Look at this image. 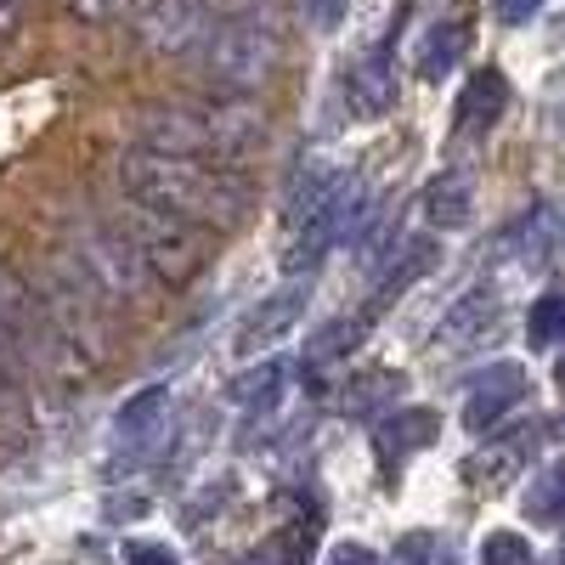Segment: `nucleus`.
Segmentation results:
<instances>
[{"label": "nucleus", "mask_w": 565, "mask_h": 565, "mask_svg": "<svg viewBox=\"0 0 565 565\" xmlns=\"http://www.w3.org/2000/svg\"><path fill=\"white\" fill-rule=\"evenodd\" d=\"M125 565H181L164 543H148V537H130L125 543Z\"/></svg>", "instance_id": "nucleus-24"}, {"label": "nucleus", "mask_w": 565, "mask_h": 565, "mask_svg": "<svg viewBox=\"0 0 565 565\" xmlns=\"http://www.w3.org/2000/svg\"><path fill=\"white\" fill-rule=\"evenodd\" d=\"M125 175V199H141L164 215H181L193 226H238L249 215V181L215 170L210 159H186V153H159V148H136L119 164Z\"/></svg>", "instance_id": "nucleus-1"}, {"label": "nucleus", "mask_w": 565, "mask_h": 565, "mask_svg": "<svg viewBox=\"0 0 565 565\" xmlns=\"http://www.w3.org/2000/svg\"><path fill=\"white\" fill-rule=\"evenodd\" d=\"M125 238L136 244L141 266H148L153 277H164V282L199 277V266L210 260V244L193 232V221L164 215V210L141 204V199H130V226H125Z\"/></svg>", "instance_id": "nucleus-4"}, {"label": "nucleus", "mask_w": 565, "mask_h": 565, "mask_svg": "<svg viewBox=\"0 0 565 565\" xmlns=\"http://www.w3.org/2000/svg\"><path fill=\"white\" fill-rule=\"evenodd\" d=\"M469 204H476V186H469L463 170H447V175H436L430 186H424V215H430V226H441V232L463 226Z\"/></svg>", "instance_id": "nucleus-12"}, {"label": "nucleus", "mask_w": 565, "mask_h": 565, "mask_svg": "<svg viewBox=\"0 0 565 565\" xmlns=\"http://www.w3.org/2000/svg\"><path fill=\"white\" fill-rule=\"evenodd\" d=\"M362 334H367V311H356V317H340V322H328L322 334H311V345H306V362H311V367L340 362V356H351V351L362 345Z\"/></svg>", "instance_id": "nucleus-18"}, {"label": "nucleus", "mask_w": 565, "mask_h": 565, "mask_svg": "<svg viewBox=\"0 0 565 565\" xmlns=\"http://www.w3.org/2000/svg\"><path fill=\"white\" fill-rule=\"evenodd\" d=\"M463 45H469V29L458 23V18H447V23H436L430 34L418 40V79H447L452 74V63L463 57Z\"/></svg>", "instance_id": "nucleus-15"}, {"label": "nucleus", "mask_w": 565, "mask_h": 565, "mask_svg": "<svg viewBox=\"0 0 565 565\" xmlns=\"http://www.w3.org/2000/svg\"><path fill=\"white\" fill-rule=\"evenodd\" d=\"M492 317H498V295H487V289H476L469 300H458L452 311H447V322H441V345H469V340H481L487 328H492Z\"/></svg>", "instance_id": "nucleus-17"}, {"label": "nucleus", "mask_w": 565, "mask_h": 565, "mask_svg": "<svg viewBox=\"0 0 565 565\" xmlns=\"http://www.w3.org/2000/svg\"><path fill=\"white\" fill-rule=\"evenodd\" d=\"M492 7H498V18H503V23H532L543 0H492Z\"/></svg>", "instance_id": "nucleus-26"}, {"label": "nucleus", "mask_w": 565, "mask_h": 565, "mask_svg": "<svg viewBox=\"0 0 565 565\" xmlns=\"http://www.w3.org/2000/svg\"><path fill=\"white\" fill-rule=\"evenodd\" d=\"M402 396V373H362V380L345 391V407L356 418H373V413H385V402Z\"/></svg>", "instance_id": "nucleus-20"}, {"label": "nucleus", "mask_w": 565, "mask_h": 565, "mask_svg": "<svg viewBox=\"0 0 565 565\" xmlns=\"http://www.w3.org/2000/svg\"><path fill=\"white\" fill-rule=\"evenodd\" d=\"M23 7H29V0H0V40H12V34H18Z\"/></svg>", "instance_id": "nucleus-27"}, {"label": "nucleus", "mask_w": 565, "mask_h": 565, "mask_svg": "<svg viewBox=\"0 0 565 565\" xmlns=\"http://www.w3.org/2000/svg\"><path fill=\"white\" fill-rule=\"evenodd\" d=\"M328 565H385V559L373 554L367 543H340L334 554H328Z\"/></svg>", "instance_id": "nucleus-25"}, {"label": "nucleus", "mask_w": 565, "mask_h": 565, "mask_svg": "<svg viewBox=\"0 0 565 565\" xmlns=\"http://www.w3.org/2000/svg\"><path fill=\"white\" fill-rule=\"evenodd\" d=\"M526 391H532V380H526L521 362H492L463 396V424L469 430H492V424H503L514 407L526 402Z\"/></svg>", "instance_id": "nucleus-6"}, {"label": "nucleus", "mask_w": 565, "mask_h": 565, "mask_svg": "<svg viewBox=\"0 0 565 565\" xmlns=\"http://www.w3.org/2000/svg\"><path fill=\"white\" fill-rule=\"evenodd\" d=\"M436 436H441V418L430 407H385V418L373 424V452L396 463V458H413L418 447H430Z\"/></svg>", "instance_id": "nucleus-9"}, {"label": "nucleus", "mask_w": 565, "mask_h": 565, "mask_svg": "<svg viewBox=\"0 0 565 565\" xmlns=\"http://www.w3.org/2000/svg\"><path fill=\"white\" fill-rule=\"evenodd\" d=\"M526 340L543 351V345H559L565 340V295H543L526 317Z\"/></svg>", "instance_id": "nucleus-21"}, {"label": "nucleus", "mask_w": 565, "mask_h": 565, "mask_svg": "<svg viewBox=\"0 0 565 565\" xmlns=\"http://www.w3.org/2000/svg\"><path fill=\"white\" fill-rule=\"evenodd\" d=\"M317 554V526L311 521H289V526H277L255 554H244L238 565H311Z\"/></svg>", "instance_id": "nucleus-14"}, {"label": "nucleus", "mask_w": 565, "mask_h": 565, "mask_svg": "<svg viewBox=\"0 0 565 565\" xmlns=\"http://www.w3.org/2000/svg\"><path fill=\"white\" fill-rule=\"evenodd\" d=\"M430 260H436V249H430V244H407L402 266H391V271H385V282H380V295L367 300V317H380V311H385L396 295H407V282H413L424 266H430Z\"/></svg>", "instance_id": "nucleus-19"}, {"label": "nucleus", "mask_w": 565, "mask_h": 565, "mask_svg": "<svg viewBox=\"0 0 565 565\" xmlns=\"http://www.w3.org/2000/svg\"><path fill=\"white\" fill-rule=\"evenodd\" d=\"M170 413H175V396H170L164 385H148V391H136V396L119 407L114 436H119L125 447H153V441L170 430Z\"/></svg>", "instance_id": "nucleus-10"}, {"label": "nucleus", "mask_w": 565, "mask_h": 565, "mask_svg": "<svg viewBox=\"0 0 565 565\" xmlns=\"http://www.w3.org/2000/svg\"><path fill=\"white\" fill-rule=\"evenodd\" d=\"M306 23L317 34H334L345 23V0H306Z\"/></svg>", "instance_id": "nucleus-23"}, {"label": "nucleus", "mask_w": 565, "mask_h": 565, "mask_svg": "<svg viewBox=\"0 0 565 565\" xmlns=\"http://www.w3.org/2000/svg\"><path fill=\"white\" fill-rule=\"evenodd\" d=\"M503 108H509V79L498 68H476L463 79V97H458V119L452 125L463 136H476V130H492L503 119Z\"/></svg>", "instance_id": "nucleus-11"}, {"label": "nucleus", "mask_w": 565, "mask_h": 565, "mask_svg": "<svg viewBox=\"0 0 565 565\" xmlns=\"http://www.w3.org/2000/svg\"><path fill=\"white\" fill-rule=\"evenodd\" d=\"M481 565H537V554H532V543L521 532H487Z\"/></svg>", "instance_id": "nucleus-22"}, {"label": "nucleus", "mask_w": 565, "mask_h": 565, "mask_svg": "<svg viewBox=\"0 0 565 565\" xmlns=\"http://www.w3.org/2000/svg\"><path fill=\"white\" fill-rule=\"evenodd\" d=\"M521 509H526L532 526H565V458H548L537 469L526 498H521Z\"/></svg>", "instance_id": "nucleus-13"}, {"label": "nucleus", "mask_w": 565, "mask_h": 565, "mask_svg": "<svg viewBox=\"0 0 565 565\" xmlns=\"http://www.w3.org/2000/svg\"><path fill=\"white\" fill-rule=\"evenodd\" d=\"M266 136V114L255 103L204 97V103H164L141 114V148L186 153V159H232Z\"/></svg>", "instance_id": "nucleus-2"}, {"label": "nucleus", "mask_w": 565, "mask_h": 565, "mask_svg": "<svg viewBox=\"0 0 565 565\" xmlns=\"http://www.w3.org/2000/svg\"><path fill=\"white\" fill-rule=\"evenodd\" d=\"M396 29H402V12H396L391 34L373 45V52H362V63H356L351 79H345V103H351L356 119H380V114L396 103V68H391V40H396Z\"/></svg>", "instance_id": "nucleus-8"}, {"label": "nucleus", "mask_w": 565, "mask_h": 565, "mask_svg": "<svg viewBox=\"0 0 565 565\" xmlns=\"http://www.w3.org/2000/svg\"><path fill=\"white\" fill-rule=\"evenodd\" d=\"M362 226V181L351 170H311L300 193L289 199V232L295 244L282 255L289 271H311L328 249H340Z\"/></svg>", "instance_id": "nucleus-3"}, {"label": "nucleus", "mask_w": 565, "mask_h": 565, "mask_svg": "<svg viewBox=\"0 0 565 565\" xmlns=\"http://www.w3.org/2000/svg\"><path fill=\"white\" fill-rule=\"evenodd\" d=\"M289 356H266L260 367H249V373H238V380H232V402H238V407H277V396H282V385H289Z\"/></svg>", "instance_id": "nucleus-16"}, {"label": "nucleus", "mask_w": 565, "mask_h": 565, "mask_svg": "<svg viewBox=\"0 0 565 565\" xmlns=\"http://www.w3.org/2000/svg\"><path fill=\"white\" fill-rule=\"evenodd\" d=\"M559 385H565V367H559Z\"/></svg>", "instance_id": "nucleus-28"}, {"label": "nucleus", "mask_w": 565, "mask_h": 565, "mask_svg": "<svg viewBox=\"0 0 565 565\" xmlns=\"http://www.w3.org/2000/svg\"><path fill=\"white\" fill-rule=\"evenodd\" d=\"M306 300H311V282L306 277H295V282H282L277 295H266L249 317H244V328H238V356H255V351H266V345H277L289 328L306 317Z\"/></svg>", "instance_id": "nucleus-7"}, {"label": "nucleus", "mask_w": 565, "mask_h": 565, "mask_svg": "<svg viewBox=\"0 0 565 565\" xmlns=\"http://www.w3.org/2000/svg\"><path fill=\"white\" fill-rule=\"evenodd\" d=\"M271 63H277V34L260 29L255 18H249V23H226V29L210 40V68H215V79L238 85V90L260 85V79L271 74Z\"/></svg>", "instance_id": "nucleus-5"}]
</instances>
